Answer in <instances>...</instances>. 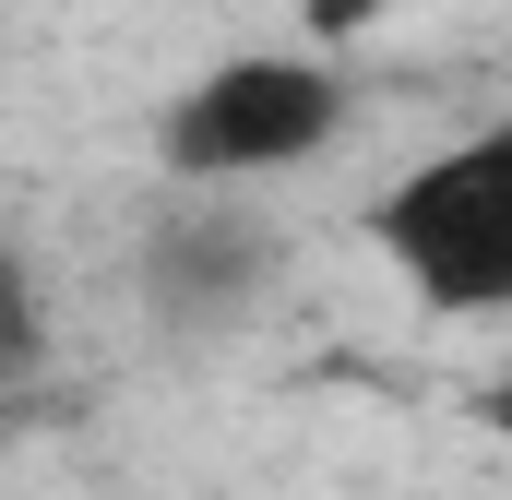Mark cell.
Here are the masks:
<instances>
[{
	"instance_id": "obj_1",
	"label": "cell",
	"mask_w": 512,
	"mask_h": 500,
	"mask_svg": "<svg viewBox=\"0 0 512 500\" xmlns=\"http://www.w3.org/2000/svg\"><path fill=\"white\" fill-rule=\"evenodd\" d=\"M346 120H358V84L334 48H227L155 108V167L191 191H262L310 167Z\"/></svg>"
},
{
	"instance_id": "obj_2",
	"label": "cell",
	"mask_w": 512,
	"mask_h": 500,
	"mask_svg": "<svg viewBox=\"0 0 512 500\" xmlns=\"http://www.w3.org/2000/svg\"><path fill=\"white\" fill-rule=\"evenodd\" d=\"M370 250L393 286L441 322H512V120H477L465 143L417 155L370 203Z\"/></svg>"
},
{
	"instance_id": "obj_3",
	"label": "cell",
	"mask_w": 512,
	"mask_h": 500,
	"mask_svg": "<svg viewBox=\"0 0 512 500\" xmlns=\"http://www.w3.org/2000/svg\"><path fill=\"white\" fill-rule=\"evenodd\" d=\"M131 286H143V310H155L167 334L215 346V334L262 322V298L286 286V227L262 215L251 191H191V179H167L155 227L131 250Z\"/></svg>"
},
{
	"instance_id": "obj_4",
	"label": "cell",
	"mask_w": 512,
	"mask_h": 500,
	"mask_svg": "<svg viewBox=\"0 0 512 500\" xmlns=\"http://www.w3.org/2000/svg\"><path fill=\"white\" fill-rule=\"evenodd\" d=\"M48 370V286H36V262L0 239V393L12 381H36Z\"/></svg>"
},
{
	"instance_id": "obj_5",
	"label": "cell",
	"mask_w": 512,
	"mask_h": 500,
	"mask_svg": "<svg viewBox=\"0 0 512 500\" xmlns=\"http://www.w3.org/2000/svg\"><path fill=\"white\" fill-rule=\"evenodd\" d=\"M298 24H310V48H346V36L382 24V0H298Z\"/></svg>"
},
{
	"instance_id": "obj_6",
	"label": "cell",
	"mask_w": 512,
	"mask_h": 500,
	"mask_svg": "<svg viewBox=\"0 0 512 500\" xmlns=\"http://www.w3.org/2000/svg\"><path fill=\"white\" fill-rule=\"evenodd\" d=\"M477 429H489V453H501V477H512V370L477 381Z\"/></svg>"
}]
</instances>
